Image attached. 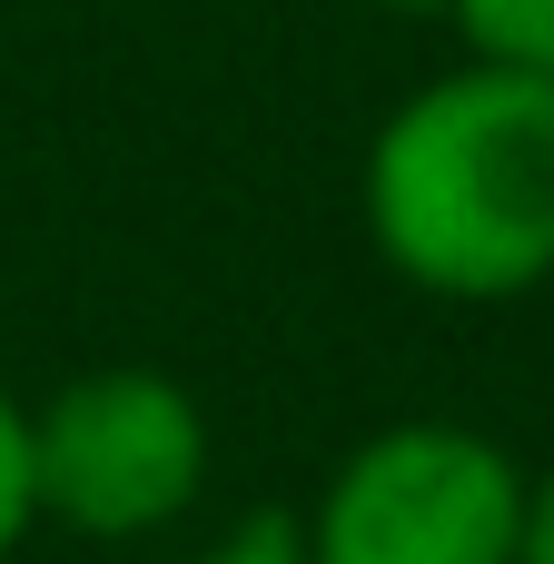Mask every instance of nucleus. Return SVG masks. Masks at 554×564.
Listing matches in <instances>:
<instances>
[{
	"instance_id": "1",
	"label": "nucleus",
	"mask_w": 554,
	"mask_h": 564,
	"mask_svg": "<svg viewBox=\"0 0 554 564\" xmlns=\"http://www.w3.org/2000/svg\"><path fill=\"white\" fill-rule=\"evenodd\" d=\"M367 238L406 288L525 297L554 278V79L466 59L367 149Z\"/></svg>"
},
{
	"instance_id": "2",
	"label": "nucleus",
	"mask_w": 554,
	"mask_h": 564,
	"mask_svg": "<svg viewBox=\"0 0 554 564\" xmlns=\"http://www.w3.org/2000/svg\"><path fill=\"white\" fill-rule=\"evenodd\" d=\"M525 476L476 426L416 416L367 436L307 525V564H515Z\"/></svg>"
},
{
	"instance_id": "3",
	"label": "nucleus",
	"mask_w": 554,
	"mask_h": 564,
	"mask_svg": "<svg viewBox=\"0 0 554 564\" xmlns=\"http://www.w3.org/2000/svg\"><path fill=\"white\" fill-rule=\"evenodd\" d=\"M208 476V416L188 406L178 377L149 367H99L79 387H59L30 416V486L40 516L79 525V535H149L169 525Z\"/></svg>"
},
{
	"instance_id": "4",
	"label": "nucleus",
	"mask_w": 554,
	"mask_h": 564,
	"mask_svg": "<svg viewBox=\"0 0 554 564\" xmlns=\"http://www.w3.org/2000/svg\"><path fill=\"white\" fill-rule=\"evenodd\" d=\"M466 50L496 59V69H525V79H554V0H446Z\"/></svg>"
},
{
	"instance_id": "5",
	"label": "nucleus",
	"mask_w": 554,
	"mask_h": 564,
	"mask_svg": "<svg viewBox=\"0 0 554 564\" xmlns=\"http://www.w3.org/2000/svg\"><path fill=\"white\" fill-rule=\"evenodd\" d=\"M30 516H40V486H30V416L0 397V555L30 535Z\"/></svg>"
},
{
	"instance_id": "6",
	"label": "nucleus",
	"mask_w": 554,
	"mask_h": 564,
	"mask_svg": "<svg viewBox=\"0 0 554 564\" xmlns=\"http://www.w3.org/2000/svg\"><path fill=\"white\" fill-rule=\"evenodd\" d=\"M188 564H307V535H297L287 516H258L248 535H228L218 555H188Z\"/></svg>"
},
{
	"instance_id": "7",
	"label": "nucleus",
	"mask_w": 554,
	"mask_h": 564,
	"mask_svg": "<svg viewBox=\"0 0 554 564\" xmlns=\"http://www.w3.org/2000/svg\"><path fill=\"white\" fill-rule=\"evenodd\" d=\"M515 564H554V476L525 486V535H515Z\"/></svg>"
},
{
	"instance_id": "8",
	"label": "nucleus",
	"mask_w": 554,
	"mask_h": 564,
	"mask_svg": "<svg viewBox=\"0 0 554 564\" xmlns=\"http://www.w3.org/2000/svg\"><path fill=\"white\" fill-rule=\"evenodd\" d=\"M387 10H446V0H387Z\"/></svg>"
}]
</instances>
